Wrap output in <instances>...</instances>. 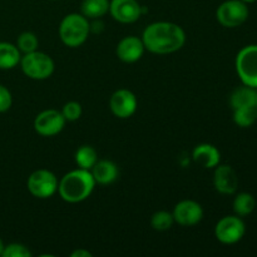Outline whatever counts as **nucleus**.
Returning <instances> with one entry per match:
<instances>
[{"mask_svg":"<svg viewBox=\"0 0 257 257\" xmlns=\"http://www.w3.org/2000/svg\"><path fill=\"white\" fill-rule=\"evenodd\" d=\"M142 40L148 52L161 55L171 54L185 45L186 33L175 23L156 22L146 28Z\"/></svg>","mask_w":257,"mask_h":257,"instance_id":"1","label":"nucleus"},{"mask_svg":"<svg viewBox=\"0 0 257 257\" xmlns=\"http://www.w3.org/2000/svg\"><path fill=\"white\" fill-rule=\"evenodd\" d=\"M97 185L92 173L88 170L78 168L65 173L58 182V193L65 202L78 203L85 201L92 195Z\"/></svg>","mask_w":257,"mask_h":257,"instance_id":"2","label":"nucleus"},{"mask_svg":"<svg viewBox=\"0 0 257 257\" xmlns=\"http://www.w3.org/2000/svg\"><path fill=\"white\" fill-rule=\"evenodd\" d=\"M89 33V22L84 15L78 13L68 14L59 25L60 40L69 48H78L84 44Z\"/></svg>","mask_w":257,"mask_h":257,"instance_id":"3","label":"nucleus"},{"mask_svg":"<svg viewBox=\"0 0 257 257\" xmlns=\"http://www.w3.org/2000/svg\"><path fill=\"white\" fill-rule=\"evenodd\" d=\"M20 67L28 78L34 80L48 79L54 73V60L45 53L35 52L24 54L20 59Z\"/></svg>","mask_w":257,"mask_h":257,"instance_id":"4","label":"nucleus"},{"mask_svg":"<svg viewBox=\"0 0 257 257\" xmlns=\"http://www.w3.org/2000/svg\"><path fill=\"white\" fill-rule=\"evenodd\" d=\"M236 72L245 85L257 89V45H247L236 57Z\"/></svg>","mask_w":257,"mask_h":257,"instance_id":"5","label":"nucleus"},{"mask_svg":"<svg viewBox=\"0 0 257 257\" xmlns=\"http://www.w3.org/2000/svg\"><path fill=\"white\" fill-rule=\"evenodd\" d=\"M218 23L225 28H237L248 18V8L242 0H226L216 12Z\"/></svg>","mask_w":257,"mask_h":257,"instance_id":"6","label":"nucleus"},{"mask_svg":"<svg viewBox=\"0 0 257 257\" xmlns=\"http://www.w3.org/2000/svg\"><path fill=\"white\" fill-rule=\"evenodd\" d=\"M58 178L48 170H37L28 178V191L34 197L45 200L58 191Z\"/></svg>","mask_w":257,"mask_h":257,"instance_id":"7","label":"nucleus"},{"mask_svg":"<svg viewBox=\"0 0 257 257\" xmlns=\"http://www.w3.org/2000/svg\"><path fill=\"white\" fill-rule=\"evenodd\" d=\"M246 226L240 216H225L215 227V236L220 242L232 245L245 236Z\"/></svg>","mask_w":257,"mask_h":257,"instance_id":"8","label":"nucleus"},{"mask_svg":"<svg viewBox=\"0 0 257 257\" xmlns=\"http://www.w3.org/2000/svg\"><path fill=\"white\" fill-rule=\"evenodd\" d=\"M65 118L62 112L57 109H47L35 117L34 130L43 137H53L63 131L65 125Z\"/></svg>","mask_w":257,"mask_h":257,"instance_id":"9","label":"nucleus"},{"mask_svg":"<svg viewBox=\"0 0 257 257\" xmlns=\"http://www.w3.org/2000/svg\"><path fill=\"white\" fill-rule=\"evenodd\" d=\"M143 7L137 0H110L109 13L113 19L122 24L135 23L142 17Z\"/></svg>","mask_w":257,"mask_h":257,"instance_id":"10","label":"nucleus"},{"mask_svg":"<svg viewBox=\"0 0 257 257\" xmlns=\"http://www.w3.org/2000/svg\"><path fill=\"white\" fill-rule=\"evenodd\" d=\"M173 220L183 227L197 225L203 218L202 206L193 200H183L175 206Z\"/></svg>","mask_w":257,"mask_h":257,"instance_id":"11","label":"nucleus"},{"mask_svg":"<svg viewBox=\"0 0 257 257\" xmlns=\"http://www.w3.org/2000/svg\"><path fill=\"white\" fill-rule=\"evenodd\" d=\"M109 108L115 117L127 119L137 110V98L131 90L118 89L110 97Z\"/></svg>","mask_w":257,"mask_h":257,"instance_id":"12","label":"nucleus"},{"mask_svg":"<svg viewBox=\"0 0 257 257\" xmlns=\"http://www.w3.org/2000/svg\"><path fill=\"white\" fill-rule=\"evenodd\" d=\"M213 173V186L222 195H233L238 187V177L236 171L228 165L216 166Z\"/></svg>","mask_w":257,"mask_h":257,"instance_id":"13","label":"nucleus"},{"mask_svg":"<svg viewBox=\"0 0 257 257\" xmlns=\"http://www.w3.org/2000/svg\"><path fill=\"white\" fill-rule=\"evenodd\" d=\"M145 50L146 48L143 44V40L141 38L135 37V35H130V37L123 38L118 43L115 53L122 62L135 63L142 58Z\"/></svg>","mask_w":257,"mask_h":257,"instance_id":"14","label":"nucleus"},{"mask_svg":"<svg viewBox=\"0 0 257 257\" xmlns=\"http://www.w3.org/2000/svg\"><path fill=\"white\" fill-rule=\"evenodd\" d=\"M192 158L197 165L203 168H215L220 165V151L210 143H202L196 146L192 152Z\"/></svg>","mask_w":257,"mask_h":257,"instance_id":"15","label":"nucleus"},{"mask_svg":"<svg viewBox=\"0 0 257 257\" xmlns=\"http://www.w3.org/2000/svg\"><path fill=\"white\" fill-rule=\"evenodd\" d=\"M95 183L99 185H110L118 178V167L114 162L109 160L97 161L90 170Z\"/></svg>","mask_w":257,"mask_h":257,"instance_id":"16","label":"nucleus"},{"mask_svg":"<svg viewBox=\"0 0 257 257\" xmlns=\"http://www.w3.org/2000/svg\"><path fill=\"white\" fill-rule=\"evenodd\" d=\"M257 90L255 88L248 87L243 84L242 87L236 88L230 97V104L232 109H240V108H247L256 105Z\"/></svg>","mask_w":257,"mask_h":257,"instance_id":"17","label":"nucleus"},{"mask_svg":"<svg viewBox=\"0 0 257 257\" xmlns=\"http://www.w3.org/2000/svg\"><path fill=\"white\" fill-rule=\"evenodd\" d=\"M22 55L17 45L12 43L0 42V69H13L20 63Z\"/></svg>","mask_w":257,"mask_h":257,"instance_id":"18","label":"nucleus"},{"mask_svg":"<svg viewBox=\"0 0 257 257\" xmlns=\"http://www.w3.org/2000/svg\"><path fill=\"white\" fill-rule=\"evenodd\" d=\"M80 9L87 19H100L109 12V0H83Z\"/></svg>","mask_w":257,"mask_h":257,"instance_id":"19","label":"nucleus"},{"mask_svg":"<svg viewBox=\"0 0 257 257\" xmlns=\"http://www.w3.org/2000/svg\"><path fill=\"white\" fill-rule=\"evenodd\" d=\"M233 211L237 216L243 217V216H248L250 213L253 212L256 207V200L251 193L242 192L238 193L233 200Z\"/></svg>","mask_w":257,"mask_h":257,"instance_id":"20","label":"nucleus"},{"mask_svg":"<svg viewBox=\"0 0 257 257\" xmlns=\"http://www.w3.org/2000/svg\"><path fill=\"white\" fill-rule=\"evenodd\" d=\"M97 151L92 146H82L75 152V163L78 165V167L83 168V170L90 171L93 166L97 163Z\"/></svg>","mask_w":257,"mask_h":257,"instance_id":"21","label":"nucleus"},{"mask_svg":"<svg viewBox=\"0 0 257 257\" xmlns=\"http://www.w3.org/2000/svg\"><path fill=\"white\" fill-rule=\"evenodd\" d=\"M233 120L238 127H251L257 120V105L233 110Z\"/></svg>","mask_w":257,"mask_h":257,"instance_id":"22","label":"nucleus"},{"mask_svg":"<svg viewBox=\"0 0 257 257\" xmlns=\"http://www.w3.org/2000/svg\"><path fill=\"white\" fill-rule=\"evenodd\" d=\"M38 45H39V40H38L37 35L32 32H24L18 37L17 47L20 50V53H32L38 50Z\"/></svg>","mask_w":257,"mask_h":257,"instance_id":"23","label":"nucleus"},{"mask_svg":"<svg viewBox=\"0 0 257 257\" xmlns=\"http://www.w3.org/2000/svg\"><path fill=\"white\" fill-rule=\"evenodd\" d=\"M173 222V215L167 211H158L151 218V226L153 230L156 231H167L172 227Z\"/></svg>","mask_w":257,"mask_h":257,"instance_id":"24","label":"nucleus"},{"mask_svg":"<svg viewBox=\"0 0 257 257\" xmlns=\"http://www.w3.org/2000/svg\"><path fill=\"white\" fill-rule=\"evenodd\" d=\"M3 257H30L32 252H30L29 248L27 247L23 243H9L8 246H5L4 251H3Z\"/></svg>","mask_w":257,"mask_h":257,"instance_id":"25","label":"nucleus"},{"mask_svg":"<svg viewBox=\"0 0 257 257\" xmlns=\"http://www.w3.org/2000/svg\"><path fill=\"white\" fill-rule=\"evenodd\" d=\"M62 114L68 122H75L82 115V105L78 102H73V100L65 103L62 109Z\"/></svg>","mask_w":257,"mask_h":257,"instance_id":"26","label":"nucleus"},{"mask_svg":"<svg viewBox=\"0 0 257 257\" xmlns=\"http://www.w3.org/2000/svg\"><path fill=\"white\" fill-rule=\"evenodd\" d=\"M13 104V97L10 90L3 84H0V113H4L10 109Z\"/></svg>","mask_w":257,"mask_h":257,"instance_id":"27","label":"nucleus"},{"mask_svg":"<svg viewBox=\"0 0 257 257\" xmlns=\"http://www.w3.org/2000/svg\"><path fill=\"white\" fill-rule=\"evenodd\" d=\"M72 257H92V253L88 250H83V248H79V250H75L74 252H72Z\"/></svg>","mask_w":257,"mask_h":257,"instance_id":"28","label":"nucleus"},{"mask_svg":"<svg viewBox=\"0 0 257 257\" xmlns=\"http://www.w3.org/2000/svg\"><path fill=\"white\" fill-rule=\"evenodd\" d=\"M4 247H5L4 242H3V240H2V238H0V256L3 255V251H4Z\"/></svg>","mask_w":257,"mask_h":257,"instance_id":"29","label":"nucleus"},{"mask_svg":"<svg viewBox=\"0 0 257 257\" xmlns=\"http://www.w3.org/2000/svg\"><path fill=\"white\" fill-rule=\"evenodd\" d=\"M242 2L247 4V3H253V2H256V0H242Z\"/></svg>","mask_w":257,"mask_h":257,"instance_id":"30","label":"nucleus"},{"mask_svg":"<svg viewBox=\"0 0 257 257\" xmlns=\"http://www.w3.org/2000/svg\"><path fill=\"white\" fill-rule=\"evenodd\" d=\"M256 105H257V99H256Z\"/></svg>","mask_w":257,"mask_h":257,"instance_id":"31","label":"nucleus"}]
</instances>
